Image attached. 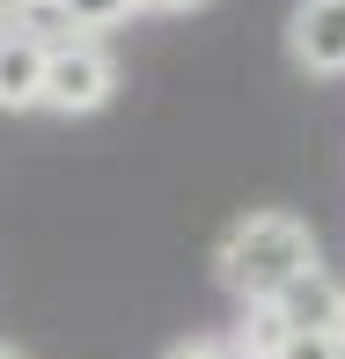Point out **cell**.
<instances>
[{
    "instance_id": "obj_1",
    "label": "cell",
    "mask_w": 345,
    "mask_h": 359,
    "mask_svg": "<svg viewBox=\"0 0 345 359\" xmlns=\"http://www.w3.org/2000/svg\"><path fill=\"white\" fill-rule=\"evenodd\" d=\"M213 271H221V286L235 293L242 308H265V301H279V293L301 279V271H316V235H308V220L287 213V205H257V213H242L221 235Z\"/></svg>"
},
{
    "instance_id": "obj_2",
    "label": "cell",
    "mask_w": 345,
    "mask_h": 359,
    "mask_svg": "<svg viewBox=\"0 0 345 359\" xmlns=\"http://www.w3.org/2000/svg\"><path fill=\"white\" fill-rule=\"evenodd\" d=\"M110 95H118V59H110L103 37H52V52H44V110H59V118H89V110H103Z\"/></svg>"
},
{
    "instance_id": "obj_3",
    "label": "cell",
    "mask_w": 345,
    "mask_h": 359,
    "mask_svg": "<svg viewBox=\"0 0 345 359\" xmlns=\"http://www.w3.org/2000/svg\"><path fill=\"white\" fill-rule=\"evenodd\" d=\"M287 52H294L301 74L338 81L345 74V8H338V0H301L294 22H287Z\"/></svg>"
},
{
    "instance_id": "obj_4",
    "label": "cell",
    "mask_w": 345,
    "mask_h": 359,
    "mask_svg": "<svg viewBox=\"0 0 345 359\" xmlns=\"http://www.w3.org/2000/svg\"><path fill=\"white\" fill-rule=\"evenodd\" d=\"M265 308L279 316V330H287V337H338V330H345V286H338L323 264L301 271V279L279 293V301H265Z\"/></svg>"
},
{
    "instance_id": "obj_5",
    "label": "cell",
    "mask_w": 345,
    "mask_h": 359,
    "mask_svg": "<svg viewBox=\"0 0 345 359\" xmlns=\"http://www.w3.org/2000/svg\"><path fill=\"white\" fill-rule=\"evenodd\" d=\"M44 52L52 44L30 22H0V110H30L44 95Z\"/></svg>"
},
{
    "instance_id": "obj_6",
    "label": "cell",
    "mask_w": 345,
    "mask_h": 359,
    "mask_svg": "<svg viewBox=\"0 0 345 359\" xmlns=\"http://www.w3.org/2000/svg\"><path fill=\"white\" fill-rule=\"evenodd\" d=\"M44 15H52L67 37H110V29H125L140 15V0H37Z\"/></svg>"
},
{
    "instance_id": "obj_7",
    "label": "cell",
    "mask_w": 345,
    "mask_h": 359,
    "mask_svg": "<svg viewBox=\"0 0 345 359\" xmlns=\"http://www.w3.org/2000/svg\"><path fill=\"white\" fill-rule=\"evenodd\" d=\"M279 337H287V330H279L272 308H242V323H235V337H228V345H235L242 359H272V352H279Z\"/></svg>"
},
{
    "instance_id": "obj_8",
    "label": "cell",
    "mask_w": 345,
    "mask_h": 359,
    "mask_svg": "<svg viewBox=\"0 0 345 359\" xmlns=\"http://www.w3.org/2000/svg\"><path fill=\"white\" fill-rule=\"evenodd\" d=\"M272 359H345V337H279Z\"/></svg>"
},
{
    "instance_id": "obj_9",
    "label": "cell",
    "mask_w": 345,
    "mask_h": 359,
    "mask_svg": "<svg viewBox=\"0 0 345 359\" xmlns=\"http://www.w3.org/2000/svg\"><path fill=\"white\" fill-rule=\"evenodd\" d=\"M162 359H242V352L228 345V337H184V345H169Z\"/></svg>"
},
{
    "instance_id": "obj_10",
    "label": "cell",
    "mask_w": 345,
    "mask_h": 359,
    "mask_svg": "<svg viewBox=\"0 0 345 359\" xmlns=\"http://www.w3.org/2000/svg\"><path fill=\"white\" fill-rule=\"evenodd\" d=\"M191 8H206V0H140V15H191Z\"/></svg>"
},
{
    "instance_id": "obj_11",
    "label": "cell",
    "mask_w": 345,
    "mask_h": 359,
    "mask_svg": "<svg viewBox=\"0 0 345 359\" xmlns=\"http://www.w3.org/2000/svg\"><path fill=\"white\" fill-rule=\"evenodd\" d=\"M30 8H37V0H0V22H22Z\"/></svg>"
},
{
    "instance_id": "obj_12",
    "label": "cell",
    "mask_w": 345,
    "mask_h": 359,
    "mask_svg": "<svg viewBox=\"0 0 345 359\" xmlns=\"http://www.w3.org/2000/svg\"><path fill=\"white\" fill-rule=\"evenodd\" d=\"M0 359H22V352H8V345H0Z\"/></svg>"
},
{
    "instance_id": "obj_13",
    "label": "cell",
    "mask_w": 345,
    "mask_h": 359,
    "mask_svg": "<svg viewBox=\"0 0 345 359\" xmlns=\"http://www.w3.org/2000/svg\"><path fill=\"white\" fill-rule=\"evenodd\" d=\"M338 8H345V0H338Z\"/></svg>"
}]
</instances>
